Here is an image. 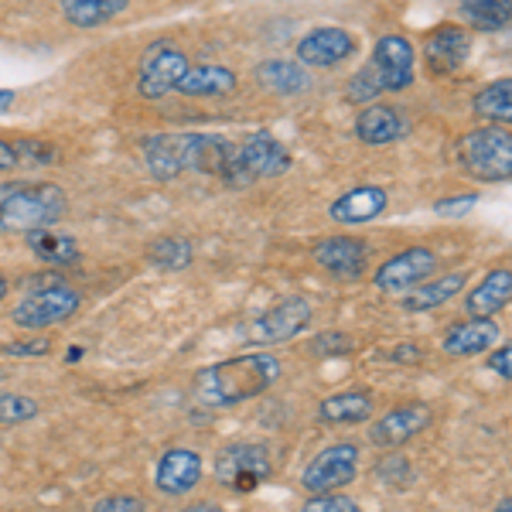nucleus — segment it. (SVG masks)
Here are the masks:
<instances>
[{"label": "nucleus", "mask_w": 512, "mask_h": 512, "mask_svg": "<svg viewBox=\"0 0 512 512\" xmlns=\"http://www.w3.org/2000/svg\"><path fill=\"white\" fill-rule=\"evenodd\" d=\"M11 103H14V93H11V89H0V113H4Z\"/></svg>", "instance_id": "nucleus-43"}, {"label": "nucleus", "mask_w": 512, "mask_h": 512, "mask_svg": "<svg viewBox=\"0 0 512 512\" xmlns=\"http://www.w3.org/2000/svg\"><path fill=\"white\" fill-rule=\"evenodd\" d=\"M431 427V407L424 403H407V407H393L369 427V441L376 448H403L410 437Z\"/></svg>", "instance_id": "nucleus-15"}, {"label": "nucleus", "mask_w": 512, "mask_h": 512, "mask_svg": "<svg viewBox=\"0 0 512 512\" xmlns=\"http://www.w3.org/2000/svg\"><path fill=\"white\" fill-rule=\"evenodd\" d=\"M465 274L461 270H454V274H444V277H434V280H427V284H420L414 287L407 297H403V304L400 308L403 311H431V308H441V304H448L454 294H461L465 291Z\"/></svg>", "instance_id": "nucleus-26"}, {"label": "nucleus", "mask_w": 512, "mask_h": 512, "mask_svg": "<svg viewBox=\"0 0 512 512\" xmlns=\"http://www.w3.org/2000/svg\"><path fill=\"white\" fill-rule=\"evenodd\" d=\"M93 512H147V502L140 495H103Z\"/></svg>", "instance_id": "nucleus-35"}, {"label": "nucleus", "mask_w": 512, "mask_h": 512, "mask_svg": "<svg viewBox=\"0 0 512 512\" xmlns=\"http://www.w3.org/2000/svg\"><path fill=\"white\" fill-rule=\"evenodd\" d=\"M369 414H373V396L366 390H345L318 403V420L335 427L362 424V420H369Z\"/></svg>", "instance_id": "nucleus-25"}, {"label": "nucleus", "mask_w": 512, "mask_h": 512, "mask_svg": "<svg viewBox=\"0 0 512 512\" xmlns=\"http://www.w3.org/2000/svg\"><path fill=\"white\" fill-rule=\"evenodd\" d=\"M123 11H127V0H65L62 4V18L82 31L99 28V24L113 21Z\"/></svg>", "instance_id": "nucleus-28"}, {"label": "nucleus", "mask_w": 512, "mask_h": 512, "mask_svg": "<svg viewBox=\"0 0 512 512\" xmlns=\"http://www.w3.org/2000/svg\"><path fill=\"white\" fill-rule=\"evenodd\" d=\"M410 461L407 458H400V454H393V458H383L376 465V475L383 478V482H396V475H400V482H410L414 478V472H410Z\"/></svg>", "instance_id": "nucleus-37"}, {"label": "nucleus", "mask_w": 512, "mask_h": 512, "mask_svg": "<svg viewBox=\"0 0 512 512\" xmlns=\"http://www.w3.org/2000/svg\"><path fill=\"white\" fill-rule=\"evenodd\" d=\"M509 301H512V270L495 267L478 280L475 291L465 297V311H468V318H495Z\"/></svg>", "instance_id": "nucleus-22"}, {"label": "nucleus", "mask_w": 512, "mask_h": 512, "mask_svg": "<svg viewBox=\"0 0 512 512\" xmlns=\"http://www.w3.org/2000/svg\"><path fill=\"white\" fill-rule=\"evenodd\" d=\"M38 417V400L24 393H0V427H18Z\"/></svg>", "instance_id": "nucleus-31"}, {"label": "nucleus", "mask_w": 512, "mask_h": 512, "mask_svg": "<svg viewBox=\"0 0 512 512\" xmlns=\"http://www.w3.org/2000/svg\"><path fill=\"white\" fill-rule=\"evenodd\" d=\"M274 475V458L260 441H233L216 454V478L236 495H250Z\"/></svg>", "instance_id": "nucleus-6"}, {"label": "nucleus", "mask_w": 512, "mask_h": 512, "mask_svg": "<svg viewBox=\"0 0 512 512\" xmlns=\"http://www.w3.org/2000/svg\"><path fill=\"white\" fill-rule=\"evenodd\" d=\"M205 465L202 454L188 451V448H171L158 458V468H154V485L164 495H188L202 485Z\"/></svg>", "instance_id": "nucleus-16"}, {"label": "nucleus", "mask_w": 512, "mask_h": 512, "mask_svg": "<svg viewBox=\"0 0 512 512\" xmlns=\"http://www.w3.org/2000/svg\"><path fill=\"white\" fill-rule=\"evenodd\" d=\"M18 144V154H21V168H48L55 161V147H48L45 140H35V137H21L14 140Z\"/></svg>", "instance_id": "nucleus-33"}, {"label": "nucleus", "mask_w": 512, "mask_h": 512, "mask_svg": "<svg viewBox=\"0 0 512 512\" xmlns=\"http://www.w3.org/2000/svg\"><path fill=\"white\" fill-rule=\"evenodd\" d=\"M7 291H11V280H7V274L0 270V301L7 297Z\"/></svg>", "instance_id": "nucleus-44"}, {"label": "nucleus", "mask_w": 512, "mask_h": 512, "mask_svg": "<svg viewBox=\"0 0 512 512\" xmlns=\"http://www.w3.org/2000/svg\"><path fill=\"white\" fill-rule=\"evenodd\" d=\"M28 250L35 253L38 263L59 270V267H72V263L82 260V246L76 236L62 233V229H38V233H28Z\"/></svg>", "instance_id": "nucleus-24"}, {"label": "nucleus", "mask_w": 512, "mask_h": 512, "mask_svg": "<svg viewBox=\"0 0 512 512\" xmlns=\"http://www.w3.org/2000/svg\"><path fill=\"white\" fill-rule=\"evenodd\" d=\"M461 18L478 31H499L512 21V0H465Z\"/></svg>", "instance_id": "nucleus-29"}, {"label": "nucleus", "mask_w": 512, "mask_h": 512, "mask_svg": "<svg viewBox=\"0 0 512 512\" xmlns=\"http://www.w3.org/2000/svg\"><path fill=\"white\" fill-rule=\"evenodd\" d=\"M437 270V253L427 250V246H407V250H400L396 256L383 263V267L376 270V287L386 294H403V291H414V287L427 284L431 274Z\"/></svg>", "instance_id": "nucleus-11"}, {"label": "nucleus", "mask_w": 512, "mask_h": 512, "mask_svg": "<svg viewBox=\"0 0 512 512\" xmlns=\"http://www.w3.org/2000/svg\"><path fill=\"white\" fill-rule=\"evenodd\" d=\"M485 366H489L495 376L512 379V342L502 345V349H492L489 359H485Z\"/></svg>", "instance_id": "nucleus-39"}, {"label": "nucleus", "mask_w": 512, "mask_h": 512, "mask_svg": "<svg viewBox=\"0 0 512 512\" xmlns=\"http://www.w3.org/2000/svg\"><path fill=\"white\" fill-rule=\"evenodd\" d=\"M499 325L492 318H468V321H458L444 332V342L441 349L448 355H458V359H468V355H485L495 349L499 342Z\"/></svg>", "instance_id": "nucleus-20"}, {"label": "nucleus", "mask_w": 512, "mask_h": 512, "mask_svg": "<svg viewBox=\"0 0 512 512\" xmlns=\"http://www.w3.org/2000/svg\"><path fill=\"white\" fill-rule=\"evenodd\" d=\"M69 209L65 188L52 181H11L0 185V233H38V229H59Z\"/></svg>", "instance_id": "nucleus-3"}, {"label": "nucleus", "mask_w": 512, "mask_h": 512, "mask_svg": "<svg viewBox=\"0 0 512 512\" xmlns=\"http://www.w3.org/2000/svg\"><path fill=\"white\" fill-rule=\"evenodd\" d=\"M410 134V120L403 117V110L386 103H369L366 110L355 117V137L369 147H383V144H396Z\"/></svg>", "instance_id": "nucleus-19"}, {"label": "nucleus", "mask_w": 512, "mask_h": 512, "mask_svg": "<svg viewBox=\"0 0 512 512\" xmlns=\"http://www.w3.org/2000/svg\"><path fill=\"white\" fill-rule=\"evenodd\" d=\"M311 256H315V263L321 270H328V274L338 280H359L369 267V246L355 236L318 239Z\"/></svg>", "instance_id": "nucleus-14"}, {"label": "nucleus", "mask_w": 512, "mask_h": 512, "mask_svg": "<svg viewBox=\"0 0 512 512\" xmlns=\"http://www.w3.org/2000/svg\"><path fill=\"white\" fill-rule=\"evenodd\" d=\"M311 318H315V311H311L308 297H284V301H277L274 308L263 311V315L253 321L246 338H250L253 345H284L301 332H308Z\"/></svg>", "instance_id": "nucleus-10"}, {"label": "nucleus", "mask_w": 512, "mask_h": 512, "mask_svg": "<svg viewBox=\"0 0 512 512\" xmlns=\"http://www.w3.org/2000/svg\"><path fill=\"white\" fill-rule=\"evenodd\" d=\"M79 308H82V294L76 287L62 284L52 287V291H28L11 308V321L21 332H45V328L65 325L69 318H76Z\"/></svg>", "instance_id": "nucleus-8"}, {"label": "nucleus", "mask_w": 512, "mask_h": 512, "mask_svg": "<svg viewBox=\"0 0 512 512\" xmlns=\"http://www.w3.org/2000/svg\"><path fill=\"white\" fill-rule=\"evenodd\" d=\"M301 512H362L359 506H355V499H349V495H311L308 502L301 506Z\"/></svg>", "instance_id": "nucleus-34"}, {"label": "nucleus", "mask_w": 512, "mask_h": 512, "mask_svg": "<svg viewBox=\"0 0 512 512\" xmlns=\"http://www.w3.org/2000/svg\"><path fill=\"white\" fill-rule=\"evenodd\" d=\"M253 79L274 96H301L315 86L311 72L294 59H263L260 65H256Z\"/></svg>", "instance_id": "nucleus-21"}, {"label": "nucleus", "mask_w": 512, "mask_h": 512, "mask_svg": "<svg viewBox=\"0 0 512 512\" xmlns=\"http://www.w3.org/2000/svg\"><path fill=\"white\" fill-rule=\"evenodd\" d=\"M21 168V154H18V144L7 137H0V175H7V171Z\"/></svg>", "instance_id": "nucleus-40"}, {"label": "nucleus", "mask_w": 512, "mask_h": 512, "mask_svg": "<svg viewBox=\"0 0 512 512\" xmlns=\"http://www.w3.org/2000/svg\"><path fill=\"white\" fill-rule=\"evenodd\" d=\"M492 512H512V495H509V499H502Z\"/></svg>", "instance_id": "nucleus-45"}, {"label": "nucleus", "mask_w": 512, "mask_h": 512, "mask_svg": "<svg viewBox=\"0 0 512 512\" xmlns=\"http://www.w3.org/2000/svg\"><path fill=\"white\" fill-rule=\"evenodd\" d=\"M359 41L338 24H321L311 28L308 35L294 45V62H301L304 69H335L345 59H352Z\"/></svg>", "instance_id": "nucleus-12"}, {"label": "nucleus", "mask_w": 512, "mask_h": 512, "mask_svg": "<svg viewBox=\"0 0 512 512\" xmlns=\"http://www.w3.org/2000/svg\"><path fill=\"white\" fill-rule=\"evenodd\" d=\"M458 164L475 181H506L512 178V130L506 127H475L458 140Z\"/></svg>", "instance_id": "nucleus-5"}, {"label": "nucleus", "mask_w": 512, "mask_h": 512, "mask_svg": "<svg viewBox=\"0 0 512 512\" xmlns=\"http://www.w3.org/2000/svg\"><path fill=\"white\" fill-rule=\"evenodd\" d=\"M475 202H478L475 195L441 198V202L434 205V212H437V216H444V219H458V216H465V212H472V209H475Z\"/></svg>", "instance_id": "nucleus-38"}, {"label": "nucleus", "mask_w": 512, "mask_h": 512, "mask_svg": "<svg viewBox=\"0 0 512 512\" xmlns=\"http://www.w3.org/2000/svg\"><path fill=\"white\" fill-rule=\"evenodd\" d=\"M4 352L14 359H38V355L52 352V338H24V342H11Z\"/></svg>", "instance_id": "nucleus-36"}, {"label": "nucleus", "mask_w": 512, "mask_h": 512, "mask_svg": "<svg viewBox=\"0 0 512 512\" xmlns=\"http://www.w3.org/2000/svg\"><path fill=\"white\" fill-rule=\"evenodd\" d=\"M277 379H280V359L274 352H246L198 369L195 396L205 407L226 410L263 396Z\"/></svg>", "instance_id": "nucleus-2"}, {"label": "nucleus", "mask_w": 512, "mask_h": 512, "mask_svg": "<svg viewBox=\"0 0 512 512\" xmlns=\"http://www.w3.org/2000/svg\"><path fill=\"white\" fill-rule=\"evenodd\" d=\"M239 76L229 65H192L185 72V79L178 82V93L188 99H216L236 93Z\"/></svg>", "instance_id": "nucleus-23"}, {"label": "nucleus", "mask_w": 512, "mask_h": 512, "mask_svg": "<svg viewBox=\"0 0 512 512\" xmlns=\"http://www.w3.org/2000/svg\"><path fill=\"white\" fill-rule=\"evenodd\" d=\"M359 475V444L352 441H342V444H332V448L318 451L315 458L308 461V468L301 472V485L315 495H328L342 485L355 482Z\"/></svg>", "instance_id": "nucleus-9"}, {"label": "nucleus", "mask_w": 512, "mask_h": 512, "mask_svg": "<svg viewBox=\"0 0 512 512\" xmlns=\"http://www.w3.org/2000/svg\"><path fill=\"white\" fill-rule=\"evenodd\" d=\"M147 256H151V263L161 270H185L188 263H192L195 250H192V243L181 236H161L147 246Z\"/></svg>", "instance_id": "nucleus-30"}, {"label": "nucleus", "mask_w": 512, "mask_h": 512, "mask_svg": "<svg viewBox=\"0 0 512 512\" xmlns=\"http://www.w3.org/2000/svg\"><path fill=\"white\" fill-rule=\"evenodd\" d=\"M390 205V195L379 185H359L349 188L328 205V219L338 222V226H366V222L379 219Z\"/></svg>", "instance_id": "nucleus-17"}, {"label": "nucleus", "mask_w": 512, "mask_h": 512, "mask_svg": "<svg viewBox=\"0 0 512 512\" xmlns=\"http://www.w3.org/2000/svg\"><path fill=\"white\" fill-rule=\"evenodd\" d=\"M386 359H390V362H403V366H407V362H420V359H424V352H420V345H396V349L386 352Z\"/></svg>", "instance_id": "nucleus-41"}, {"label": "nucleus", "mask_w": 512, "mask_h": 512, "mask_svg": "<svg viewBox=\"0 0 512 512\" xmlns=\"http://www.w3.org/2000/svg\"><path fill=\"white\" fill-rule=\"evenodd\" d=\"M192 69L188 52L175 41H154L144 48L137 62V93L144 99H164L168 93H178V82Z\"/></svg>", "instance_id": "nucleus-7"}, {"label": "nucleus", "mask_w": 512, "mask_h": 512, "mask_svg": "<svg viewBox=\"0 0 512 512\" xmlns=\"http://www.w3.org/2000/svg\"><path fill=\"white\" fill-rule=\"evenodd\" d=\"M236 161L250 181L280 178L291 171V151H287L284 140H277L270 130H253V134H246L243 144H236Z\"/></svg>", "instance_id": "nucleus-13"}, {"label": "nucleus", "mask_w": 512, "mask_h": 512, "mask_svg": "<svg viewBox=\"0 0 512 512\" xmlns=\"http://www.w3.org/2000/svg\"><path fill=\"white\" fill-rule=\"evenodd\" d=\"M308 352L318 355V359H338V355L355 352V338H349L345 332H338V328H332V332H318L315 338H311Z\"/></svg>", "instance_id": "nucleus-32"}, {"label": "nucleus", "mask_w": 512, "mask_h": 512, "mask_svg": "<svg viewBox=\"0 0 512 512\" xmlns=\"http://www.w3.org/2000/svg\"><path fill=\"white\" fill-rule=\"evenodd\" d=\"M468 52H472V38H468L465 28H454V24H441L434 35H427L424 41V62L434 76H451L461 65L468 62Z\"/></svg>", "instance_id": "nucleus-18"}, {"label": "nucleus", "mask_w": 512, "mask_h": 512, "mask_svg": "<svg viewBox=\"0 0 512 512\" xmlns=\"http://www.w3.org/2000/svg\"><path fill=\"white\" fill-rule=\"evenodd\" d=\"M140 158L158 181H175L198 171L229 185L236 171V144L219 134H151L140 140Z\"/></svg>", "instance_id": "nucleus-1"}, {"label": "nucleus", "mask_w": 512, "mask_h": 512, "mask_svg": "<svg viewBox=\"0 0 512 512\" xmlns=\"http://www.w3.org/2000/svg\"><path fill=\"white\" fill-rule=\"evenodd\" d=\"M414 45L403 35H383L373 48V59L349 79L352 103H373L383 93H403L414 86Z\"/></svg>", "instance_id": "nucleus-4"}, {"label": "nucleus", "mask_w": 512, "mask_h": 512, "mask_svg": "<svg viewBox=\"0 0 512 512\" xmlns=\"http://www.w3.org/2000/svg\"><path fill=\"white\" fill-rule=\"evenodd\" d=\"M472 106L489 127H512V79H495L478 89Z\"/></svg>", "instance_id": "nucleus-27"}, {"label": "nucleus", "mask_w": 512, "mask_h": 512, "mask_svg": "<svg viewBox=\"0 0 512 512\" xmlns=\"http://www.w3.org/2000/svg\"><path fill=\"white\" fill-rule=\"evenodd\" d=\"M178 512H226V509L216 506V502H195V506H185V509H178Z\"/></svg>", "instance_id": "nucleus-42"}]
</instances>
